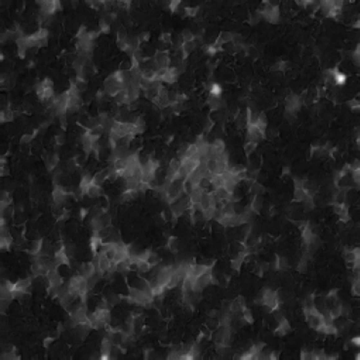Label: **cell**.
Listing matches in <instances>:
<instances>
[{"label":"cell","instance_id":"6da1fadb","mask_svg":"<svg viewBox=\"0 0 360 360\" xmlns=\"http://www.w3.org/2000/svg\"><path fill=\"white\" fill-rule=\"evenodd\" d=\"M54 264L56 266H59V265H62V264H64V265H69L70 263H69V257L68 256V254L65 253V250H64V246L60 250H57L56 253H55V256H54Z\"/></svg>","mask_w":360,"mask_h":360},{"label":"cell","instance_id":"7a4b0ae2","mask_svg":"<svg viewBox=\"0 0 360 360\" xmlns=\"http://www.w3.org/2000/svg\"><path fill=\"white\" fill-rule=\"evenodd\" d=\"M66 197H68V192L65 191V189L60 185H56L55 189H54V191H53V199H54V203L59 205V206H61L62 204H64L65 202Z\"/></svg>","mask_w":360,"mask_h":360},{"label":"cell","instance_id":"3957f363","mask_svg":"<svg viewBox=\"0 0 360 360\" xmlns=\"http://www.w3.org/2000/svg\"><path fill=\"white\" fill-rule=\"evenodd\" d=\"M47 280L49 282V286H53V287H60L64 284V280L62 276L59 274V272L56 270V269H53L48 271L47 273Z\"/></svg>","mask_w":360,"mask_h":360},{"label":"cell","instance_id":"277c9868","mask_svg":"<svg viewBox=\"0 0 360 360\" xmlns=\"http://www.w3.org/2000/svg\"><path fill=\"white\" fill-rule=\"evenodd\" d=\"M210 269H212V268L207 266L206 264H189L188 274L197 278L199 276H201L202 274H204V273Z\"/></svg>","mask_w":360,"mask_h":360},{"label":"cell","instance_id":"5b68a950","mask_svg":"<svg viewBox=\"0 0 360 360\" xmlns=\"http://www.w3.org/2000/svg\"><path fill=\"white\" fill-rule=\"evenodd\" d=\"M98 256V265H99V269L101 270L103 273H105L106 271L109 270V265H110V261L109 260V258L106 257L105 253L104 251H101L97 254Z\"/></svg>","mask_w":360,"mask_h":360},{"label":"cell","instance_id":"8992f818","mask_svg":"<svg viewBox=\"0 0 360 360\" xmlns=\"http://www.w3.org/2000/svg\"><path fill=\"white\" fill-rule=\"evenodd\" d=\"M278 322H279V325L278 327L275 331V334L278 335V336H284L286 335L287 333L290 332L291 330V326L289 324V322L286 320L283 316H281L279 319H278Z\"/></svg>","mask_w":360,"mask_h":360},{"label":"cell","instance_id":"52a82bcc","mask_svg":"<svg viewBox=\"0 0 360 360\" xmlns=\"http://www.w3.org/2000/svg\"><path fill=\"white\" fill-rule=\"evenodd\" d=\"M38 4H40L41 12L44 16H50L56 12L55 1H40Z\"/></svg>","mask_w":360,"mask_h":360},{"label":"cell","instance_id":"ba28073f","mask_svg":"<svg viewBox=\"0 0 360 360\" xmlns=\"http://www.w3.org/2000/svg\"><path fill=\"white\" fill-rule=\"evenodd\" d=\"M96 272L95 265L92 262L90 263H84L81 266H80V274L83 275L86 279L90 278L94 273Z\"/></svg>","mask_w":360,"mask_h":360},{"label":"cell","instance_id":"9c48e42d","mask_svg":"<svg viewBox=\"0 0 360 360\" xmlns=\"http://www.w3.org/2000/svg\"><path fill=\"white\" fill-rule=\"evenodd\" d=\"M86 194L90 198H97L102 194V189L100 185H97L95 184H91L87 189H86Z\"/></svg>","mask_w":360,"mask_h":360},{"label":"cell","instance_id":"30bf717a","mask_svg":"<svg viewBox=\"0 0 360 360\" xmlns=\"http://www.w3.org/2000/svg\"><path fill=\"white\" fill-rule=\"evenodd\" d=\"M103 244V239L100 237L97 233H94V235H93L90 239V247H91V250L92 252L94 253V255L96 256L97 255V251L99 249V247H101Z\"/></svg>","mask_w":360,"mask_h":360},{"label":"cell","instance_id":"8fae6325","mask_svg":"<svg viewBox=\"0 0 360 360\" xmlns=\"http://www.w3.org/2000/svg\"><path fill=\"white\" fill-rule=\"evenodd\" d=\"M42 246H43V240L42 239L34 240V241H32L29 245V253L34 256L39 255L40 253H41Z\"/></svg>","mask_w":360,"mask_h":360},{"label":"cell","instance_id":"7c38bea8","mask_svg":"<svg viewBox=\"0 0 360 360\" xmlns=\"http://www.w3.org/2000/svg\"><path fill=\"white\" fill-rule=\"evenodd\" d=\"M31 284V278H25V279H22V280H19L18 282L15 283V290H20V291H23L24 293H26V290H29V286Z\"/></svg>","mask_w":360,"mask_h":360},{"label":"cell","instance_id":"4fadbf2b","mask_svg":"<svg viewBox=\"0 0 360 360\" xmlns=\"http://www.w3.org/2000/svg\"><path fill=\"white\" fill-rule=\"evenodd\" d=\"M332 72H333V80H334V82L337 85H343L345 83L346 75L344 74V73L338 71V69H333Z\"/></svg>","mask_w":360,"mask_h":360},{"label":"cell","instance_id":"5bb4252c","mask_svg":"<svg viewBox=\"0 0 360 360\" xmlns=\"http://www.w3.org/2000/svg\"><path fill=\"white\" fill-rule=\"evenodd\" d=\"M112 349V342L110 341V339L108 337H104L102 341V346H101V352L102 354H108L109 355V353Z\"/></svg>","mask_w":360,"mask_h":360},{"label":"cell","instance_id":"9a60e30c","mask_svg":"<svg viewBox=\"0 0 360 360\" xmlns=\"http://www.w3.org/2000/svg\"><path fill=\"white\" fill-rule=\"evenodd\" d=\"M114 100L116 103L119 104H129L128 102V94H127V89H122L120 90L117 94L114 96Z\"/></svg>","mask_w":360,"mask_h":360},{"label":"cell","instance_id":"2e32d148","mask_svg":"<svg viewBox=\"0 0 360 360\" xmlns=\"http://www.w3.org/2000/svg\"><path fill=\"white\" fill-rule=\"evenodd\" d=\"M0 117H1V122L4 123V122H8V121H12L13 118H14V111L11 110L9 108L5 110H2L1 111V114H0Z\"/></svg>","mask_w":360,"mask_h":360},{"label":"cell","instance_id":"e0dca14e","mask_svg":"<svg viewBox=\"0 0 360 360\" xmlns=\"http://www.w3.org/2000/svg\"><path fill=\"white\" fill-rule=\"evenodd\" d=\"M70 82H73L75 84L76 88L78 89L79 92H84L86 89H87V81H86V79L76 77L75 80H73V81H70Z\"/></svg>","mask_w":360,"mask_h":360},{"label":"cell","instance_id":"ac0fdd59","mask_svg":"<svg viewBox=\"0 0 360 360\" xmlns=\"http://www.w3.org/2000/svg\"><path fill=\"white\" fill-rule=\"evenodd\" d=\"M194 47H195V46H194V43H193V41H184L183 43V45H182V50L184 52V56L185 57L189 56V54H190V52L193 50V48H194Z\"/></svg>","mask_w":360,"mask_h":360},{"label":"cell","instance_id":"d6986e66","mask_svg":"<svg viewBox=\"0 0 360 360\" xmlns=\"http://www.w3.org/2000/svg\"><path fill=\"white\" fill-rule=\"evenodd\" d=\"M11 244H12V237L10 235H8V236H1L0 247H1L2 250H9Z\"/></svg>","mask_w":360,"mask_h":360},{"label":"cell","instance_id":"ffe728a7","mask_svg":"<svg viewBox=\"0 0 360 360\" xmlns=\"http://www.w3.org/2000/svg\"><path fill=\"white\" fill-rule=\"evenodd\" d=\"M262 203H263L262 198L259 197V196H256L255 199H254V201H253L252 204H251V208H252L253 212L259 213L260 210H261V208H262Z\"/></svg>","mask_w":360,"mask_h":360},{"label":"cell","instance_id":"44dd1931","mask_svg":"<svg viewBox=\"0 0 360 360\" xmlns=\"http://www.w3.org/2000/svg\"><path fill=\"white\" fill-rule=\"evenodd\" d=\"M222 93V88L221 86L219 84H212L211 85V89H210V94H211V97H215V98H219L220 95H221Z\"/></svg>","mask_w":360,"mask_h":360},{"label":"cell","instance_id":"7402d4cb","mask_svg":"<svg viewBox=\"0 0 360 360\" xmlns=\"http://www.w3.org/2000/svg\"><path fill=\"white\" fill-rule=\"evenodd\" d=\"M351 291H352V294L354 295L355 297H358V296H359V294H360V283H359V278L353 279L352 286H351Z\"/></svg>","mask_w":360,"mask_h":360},{"label":"cell","instance_id":"603a6c76","mask_svg":"<svg viewBox=\"0 0 360 360\" xmlns=\"http://www.w3.org/2000/svg\"><path fill=\"white\" fill-rule=\"evenodd\" d=\"M160 261H161V260H160V258L155 254V253H150V255H149V259H148V262L151 266H155V265H157L159 263H160Z\"/></svg>","mask_w":360,"mask_h":360},{"label":"cell","instance_id":"cb8c5ba5","mask_svg":"<svg viewBox=\"0 0 360 360\" xmlns=\"http://www.w3.org/2000/svg\"><path fill=\"white\" fill-rule=\"evenodd\" d=\"M99 25H100V30H101L102 32L108 33V32L109 31V24L108 22L105 21V19H104V18H102L101 20H100Z\"/></svg>","mask_w":360,"mask_h":360},{"label":"cell","instance_id":"d4e9b609","mask_svg":"<svg viewBox=\"0 0 360 360\" xmlns=\"http://www.w3.org/2000/svg\"><path fill=\"white\" fill-rule=\"evenodd\" d=\"M256 146H257V144L256 143H254V142H248L247 143V144L245 145V148H244V150H245V153H246V155L247 156H249L251 153L254 151V149H256Z\"/></svg>","mask_w":360,"mask_h":360},{"label":"cell","instance_id":"484cf974","mask_svg":"<svg viewBox=\"0 0 360 360\" xmlns=\"http://www.w3.org/2000/svg\"><path fill=\"white\" fill-rule=\"evenodd\" d=\"M242 312H243V320L244 321L248 322V323H252L253 322V315H252L251 310L245 308Z\"/></svg>","mask_w":360,"mask_h":360},{"label":"cell","instance_id":"4316f807","mask_svg":"<svg viewBox=\"0 0 360 360\" xmlns=\"http://www.w3.org/2000/svg\"><path fill=\"white\" fill-rule=\"evenodd\" d=\"M220 37H221L222 41L224 43L230 42L231 40H233V35L231 34L230 32H222L221 34H220Z\"/></svg>","mask_w":360,"mask_h":360},{"label":"cell","instance_id":"83f0119b","mask_svg":"<svg viewBox=\"0 0 360 360\" xmlns=\"http://www.w3.org/2000/svg\"><path fill=\"white\" fill-rule=\"evenodd\" d=\"M182 37H183V39H184V41H192L193 38H194V35H193L189 30L185 29V30H184V32H183Z\"/></svg>","mask_w":360,"mask_h":360},{"label":"cell","instance_id":"f1b7e54d","mask_svg":"<svg viewBox=\"0 0 360 360\" xmlns=\"http://www.w3.org/2000/svg\"><path fill=\"white\" fill-rule=\"evenodd\" d=\"M177 246H178V243H177V238L176 237H170L169 241H168V247L170 250L172 251H176L177 250Z\"/></svg>","mask_w":360,"mask_h":360},{"label":"cell","instance_id":"f546056e","mask_svg":"<svg viewBox=\"0 0 360 360\" xmlns=\"http://www.w3.org/2000/svg\"><path fill=\"white\" fill-rule=\"evenodd\" d=\"M184 12L188 16L194 17L198 12V7H186L184 8Z\"/></svg>","mask_w":360,"mask_h":360},{"label":"cell","instance_id":"4dcf8cb0","mask_svg":"<svg viewBox=\"0 0 360 360\" xmlns=\"http://www.w3.org/2000/svg\"><path fill=\"white\" fill-rule=\"evenodd\" d=\"M54 97L55 96H54V90H53V88H45L44 89V98H43V100L51 99V98H54ZM43 100H42V101H43Z\"/></svg>","mask_w":360,"mask_h":360},{"label":"cell","instance_id":"1f68e13d","mask_svg":"<svg viewBox=\"0 0 360 360\" xmlns=\"http://www.w3.org/2000/svg\"><path fill=\"white\" fill-rule=\"evenodd\" d=\"M2 358H3V359H10V360H14V359H17V358H19V357L16 355L15 351H10V352H4V353H3V355H2Z\"/></svg>","mask_w":360,"mask_h":360},{"label":"cell","instance_id":"d6a6232c","mask_svg":"<svg viewBox=\"0 0 360 360\" xmlns=\"http://www.w3.org/2000/svg\"><path fill=\"white\" fill-rule=\"evenodd\" d=\"M33 138H34V135H32V134H24L21 138V144H28V143L32 141Z\"/></svg>","mask_w":360,"mask_h":360},{"label":"cell","instance_id":"836d02e7","mask_svg":"<svg viewBox=\"0 0 360 360\" xmlns=\"http://www.w3.org/2000/svg\"><path fill=\"white\" fill-rule=\"evenodd\" d=\"M160 40H161V41L163 42V43H165V44H167V43H170L171 42V34L170 33H167V32H163L162 34H161V36H160Z\"/></svg>","mask_w":360,"mask_h":360},{"label":"cell","instance_id":"e575fe53","mask_svg":"<svg viewBox=\"0 0 360 360\" xmlns=\"http://www.w3.org/2000/svg\"><path fill=\"white\" fill-rule=\"evenodd\" d=\"M127 38V34H126V30L121 28L119 29L117 31V40H126Z\"/></svg>","mask_w":360,"mask_h":360},{"label":"cell","instance_id":"d590c367","mask_svg":"<svg viewBox=\"0 0 360 360\" xmlns=\"http://www.w3.org/2000/svg\"><path fill=\"white\" fill-rule=\"evenodd\" d=\"M40 83H41V85L44 88H53V85H54V83H53V81L50 78H45L43 81H41Z\"/></svg>","mask_w":360,"mask_h":360},{"label":"cell","instance_id":"8d00e7d4","mask_svg":"<svg viewBox=\"0 0 360 360\" xmlns=\"http://www.w3.org/2000/svg\"><path fill=\"white\" fill-rule=\"evenodd\" d=\"M55 140H56V144H57L58 145H62V144H64V142H65V137H64V134H59V135L56 136Z\"/></svg>","mask_w":360,"mask_h":360},{"label":"cell","instance_id":"74e56055","mask_svg":"<svg viewBox=\"0 0 360 360\" xmlns=\"http://www.w3.org/2000/svg\"><path fill=\"white\" fill-rule=\"evenodd\" d=\"M180 5H181V2L178 1V0H176V1H171V2L169 3V7H170V9H171L172 12H175V11L179 8V6H180Z\"/></svg>","mask_w":360,"mask_h":360},{"label":"cell","instance_id":"f35d334b","mask_svg":"<svg viewBox=\"0 0 360 360\" xmlns=\"http://www.w3.org/2000/svg\"><path fill=\"white\" fill-rule=\"evenodd\" d=\"M100 31H101V30H96V31L92 30V31H89V32H88V37L90 38V40H92V41H94V40L99 36Z\"/></svg>","mask_w":360,"mask_h":360},{"label":"cell","instance_id":"ab89813d","mask_svg":"<svg viewBox=\"0 0 360 360\" xmlns=\"http://www.w3.org/2000/svg\"><path fill=\"white\" fill-rule=\"evenodd\" d=\"M149 36H150L149 32H143L142 34H140L138 36V38L140 40V42H143V41H146V40H149Z\"/></svg>","mask_w":360,"mask_h":360},{"label":"cell","instance_id":"60d3db41","mask_svg":"<svg viewBox=\"0 0 360 360\" xmlns=\"http://www.w3.org/2000/svg\"><path fill=\"white\" fill-rule=\"evenodd\" d=\"M352 179H353V181H354L356 184H359V181H360V173H359V170H354V171H352Z\"/></svg>","mask_w":360,"mask_h":360},{"label":"cell","instance_id":"b9f144b4","mask_svg":"<svg viewBox=\"0 0 360 360\" xmlns=\"http://www.w3.org/2000/svg\"><path fill=\"white\" fill-rule=\"evenodd\" d=\"M47 44H48V39H47V37H46V38H42V39H40L39 41H38L37 48L44 47V46H46Z\"/></svg>","mask_w":360,"mask_h":360},{"label":"cell","instance_id":"7bdbcfd3","mask_svg":"<svg viewBox=\"0 0 360 360\" xmlns=\"http://www.w3.org/2000/svg\"><path fill=\"white\" fill-rule=\"evenodd\" d=\"M54 341H55V337H47L44 340V345L47 348V346H49Z\"/></svg>","mask_w":360,"mask_h":360},{"label":"cell","instance_id":"ee69618b","mask_svg":"<svg viewBox=\"0 0 360 360\" xmlns=\"http://www.w3.org/2000/svg\"><path fill=\"white\" fill-rule=\"evenodd\" d=\"M0 174H1V177H6L9 175V169L6 167V165L1 166V173Z\"/></svg>","mask_w":360,"mask_h":360},{"label":"cell","instance_id":"f6af8a7d","mask_svg":"<svg viewBox=\"0 0 360 360\" xmlns=\"http://www.w3.org/2000/svg\"><path fill=\"white\" fill-rule=\"evenodd\" d=\"M79 214H80V218H81L82 220L87 216V214H88V210L87 209H84V208H82L81 210H80V212H79Z\"/></svg>","mask_w":360,"mask_h":360},{"label":"cell","instance_id":"bcb514c9","mask_svg":"<svg viewBox=\"0 0 360 360\" xmlns=\"http://www.w3.org/2000/svg\"><path fill=\"white\" fill-rule=\"evenodd\" d=\"M18 55L20 56V58H21V59H24V56H25V49L19 48V50H18Z\"/></svg>","mask_w":360,"mask_h":360},{"label":"cell","instance_id":"7dc6e473","mask_svg":"<svg viewBox=\"0 0 360 360\" xmlns=\"http://www.w3.org/2000/svg\"><path fill=\"white\" fill-rule=\"evenodd\" d=\"M350 344H352V345H355V346H359V338L356 337V338H353L351 341H350Z\"/></svg>","mask_w":360,"mask_h":360},{"label":"cell","instance_id":"c3c4849f","mask_svg":"<svg viewBox=\"0 0 360 360\" xmlns=\"http://www.w3.org/2000/svg\"><path fill=\"white\" fill-rule=\"evenodd\" d=\"M55 6H56V11L62 10V5H61V2L60 1H55Z\"/></svg>","mask_w":360,"mask_h":360},{"label":"cell","instance_id":"681fc988","mask_svg":"<svg viewBox=\"0 0 360 360\" xmlns=\"http://www.w3.org/2000/svg\"><path fill=\"white\" fill-rule=\"evenodd\" d=\"M216 315H217V311H216V310H210V311H209V316H210V317L214 318Z\"/></svg>","mask_w":360,"mask_h":360}]
</instances>
